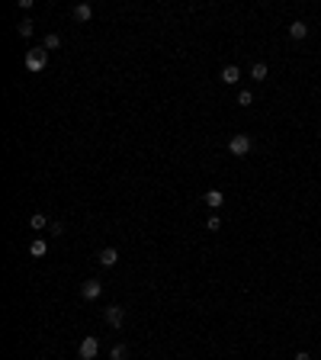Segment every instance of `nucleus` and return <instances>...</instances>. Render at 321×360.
<instances>
[{
  "label": "nucleus",
  "instance_id": "f257e3e1",
  "mask_svg": "<svg viewBox=\"0 0 321 360\" xmlns=\"http://www.w3.org/2000/svg\"><path fill=\"white\" fill-rule=\"evenodd\" d=\"M228 154H235V158H244V154H251V135H244V132L231 135V138H228Z\"/></svg>",
  "mask_w": 321,
  "mask_h": 360
},
{
  "label": "nucleus",
  "instance_id": "f03ea898",
  "mask_svg": "<svg viewBox=\"0 0 321 360\" xmlns=\"http://www.w3.org/2000/svg\"><path fill=\"white\" fill-rule=\"evenodd\" d=\"M45 64H48V52H45L42 45H39V48H29V52H26V68H29V71H42Z\"/></svg>",
  "mask_w": 321,
  "mask_h": 360
},
{
  "label": "nucleus",
  "instance_id": "7ed1b4c3",
  "mask_svg": "<svg viewBox=\"0 0 321 360\" xmlns=\"http://www.w3.org/2000/svg\"><path fill=\"white\" fill-rule=\"evenodd\" d=\"M77 354H80V360H97V354H100V338H97V335H87L84 341H80V347H77Z\"/></svg>",
  "mask_w": 321,
  "mask_h": 360
},
{
  "label": "nucleus",
  "instance_id": "20e7f679",
  "mask_svg": "<svg viewBox=\"0 0 321 360\" xmlns=\"http://www.w3.org/2000/svg\"><path fill=\"white\" fill-rule=\"evenodd\" d=\"M103 318H106L109 328H122V322H125V309H122V306H106Z\"/></svg>",
  "mask_w": 321,
  "mask_h": 360
},
{
  "label": "nucleus",
  "instance_id": "39448f33",
  "mask_svg": "<svg viewBox=\"0 0 321 360\" xmlns=\"http://www.w3.org/2000/svg\"><path fill=\"white\" fill-rule=\"evenodd\" d=\"M100 293H103V283H100V280H84V286H80V296H84L87 302L100 299Z\"/></svg>",
  "mask_w": 321,
  "mask_h": 360
},
{
  "label": "nucleus",
  "instance_id": "423d86ee",
  "mask_svg": "<svg viewBox=\"0 0 321 360\" xmlns=\"http://www.w3.org/2000/svg\"><path fill=\"white\" fill-rule=\"evenodd\" d=\"M97 261L103 264V267H116V261H119V251H116V248H103V251L97 254Z\"/></svg>",
  "mask_w": 321,
  "mask_h": 360
},
{
  "label": "nucleus",
  "instance_id": "0eeeda50",
  "mask_svg": "<svg viewBox=\"0 0 321 360\" xmlns=\"http://www.w3.org/2000/svg\"><path fill=\"white\" fill-rule=\"evenodd\" d=\"M222 81H225L228 87L241 81V71H238V64H228V68H222Z\"/></svg>",
  "mask_w": 321,
  "mask_h": 360
},
{
  "label": "nucleus",
  "instance_id": "6e6552de",
  "mask_svg": "<svg viewBox=\"0 0 321 360\" xmlns=\"http://www.w3.org/2000/svg\"><path fill=\"white\" fill-rule=\"evenodd\" d=\"M305 36H308V26L302 23V20L289 23V39H296V42H299V39H305Z\"/></svg>",
  "mask_w": 321,
  "mask_h": 360
},
{
  "label": "nucleus",
  "instance_id": "1a4fd4ad",
  "mask_svg": "<svg viewBox=\"0 0 321 360\" xmlns=\"http://www.w3.org/2000/svg\"><path fill=\"white\" fill-rule=\"evenodd\" d=\"M90 16H93V7H90V3H77V7H74V20H77V23H87Z\"/></svg>",
  "mask_w": 321,
  "mask_h": 360
},
{
  "label": "nucleus",
  "instance_id": "9d476101",
  "mask_svg": "<svg viewBox=\"0 0 321 360\" xmlns=\"http://www.w3.org/2000/svg\"><path fill=\"white\" fill-rule=\"evenodd\" d=\"M202 203H206L209 209H219V206H222V203H225V196H222V193H219V190H209L206 196H202Z\"/></svg>",
  "mask_w": 321,
  "mask_h": 360
},
{
  "label": "nucleus",
  "instance_id": "9b49d317",
  "mask_svg": "<svg viewBox=\"0 0 321 360\" xmlns=\"http://www.w3.org/2000/svg\"><path fill=\"white\" fill-rule=\"evenodd\" d=\"M267 74H270V68H267L263 62L251 64V81H267Z\"/></svg>",
  "mask_w": 321,
  "mask_h": 360
},
{
  "label": "nucleus",
  "instance_id": "f8f14e48",
  "mask_svg": "<svg viewBox=\"0 0 321 360\" xmlns=\"http://www.w3.org/2000/svg\"><path fill=\"white\" fill-rule=\"evenodd\" d=\"M58 45H61V36H58V32H48L45 42H42V48H45V52H55Z\"/></svg>",
  "mask_w": 321,
  "mask_h": 360
},
{
  "label": "nucleus",
  "instance_id": "ddd939ff",
  "mask_svg": "<svg viewBox=\"0 0 321 360\" xmlns=\"http://www.w3.org/2000/svg\"><path fill=\"white\" fill-rule=\"evenodd\" d=\"M48 225H52V222H48V219H45V215H42V212H36V215H32V219H29V229H36V232L48 229Z\"/></svg>",
  "mask_w": 321,
  "mask_h": 360
},
{
  "label": "nucleus",
  "instance_id": "4468645a",
  "mask_svg": "<svg viewBox=\"0 0 321 360\" xmlns=\"http://www.w3.org/2000/svg\"><path fill=\"white\" fill-rule=\"evenodd\" d=\"M45 238H36V241H32V245H29V254H32V257H42V254H45Z\"/></svg>",
  "mask_w": 321,
  "mask_h": 360
},
{
  "label": "nucleus",
  "instance_id": "2eb2a0df",
  "mask_svg": "<svg viewBox=\"0 0 321 360\" xmlns=\"http://www.w3.org/2000/svg\"><path fill=\"white\" fill-rule=\"evenodd\" d=\"M16 32H20V36H32V32H36V23H32V20H23V23H20V26H16Z\"/></svg>",
  "mask_w": 321,
  "mask_h": 360
},
{
  "label": "nucleus",
  "instance_id": "dca6fc26",
  "mask_svg": "<svg viewBox=\"0 0 321 360\" xmlns=\"http://www.w3.org/2000/svg\"><path fill=\"white\" fill-rule=\"evenodd\" d=\"M109 357H113V360H125V357H129V347H125V344H116L113 351H109Z\"/></svg>",
  "mask_w": 321,
  "mask_h": 360
},
{
  "label": "nucleus",
  "instance_id": "f3484780",
  "mask_svg": "<svg viewBox=\"0 0 321 360\" xmlns=\"http://www.w3.org/2000/svg\"><path fill=\"white\" fill-rule=\"evenodd\" d=\"M251 103H254V93L251 90H241V93H238V106H251Z\"/></svg>",
  "mask_w": 321,
  "mask_h": 360
},
{
  "label": "nucleus",
  "instance_id": "a211bd4d",
  "mask_svg": "<svg viewBox=\"0 0 321 360\" xmlns=\"http://www.w3.org/2000/svg\"><path fill=\"white\" fill-rule=\"evenodd\" d=\"M206 229L209 232H219V229H222V219H219V215H209V219H206Z\"/></svg>",
  "mask_w": 321,
  "mask_h": 360
},
{
  "label": "nucleus",
  "instance_id": "6ab92c4d",
  "mask_svg": "<svg viewBox=\"0 0 321 360\" xmlns=\"http://www.w3.org/2000/svg\"><path fill=\"white\" fill-rule=\"evenodd\" d=\"M48 235L61 238V235H64V225H61V222H52V225H48Z\"/></svg>",
  "mask_w": 321,
  "mask_h": 360
},
{
  "label": "nucleus",
  "instance_id": "aec40b11",
  "mask_svg": "<svg viewBox=\"0 0 321 360\" xmlns=\"http://www.w3.org/2000/svg\"><path fill=\"white\" fill-rule=\"evenodd\" d=\"M296 360H312V354H308V351H299V354H296Z\"/></svg>",
  "mask_w": 321,
  "mask_h": 360
}]
</instances>
